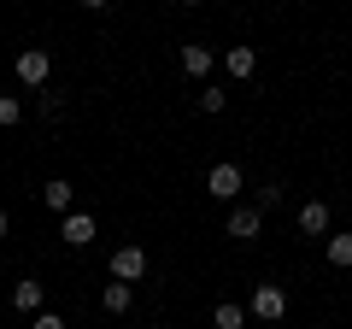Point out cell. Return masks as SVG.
I'll return each instance as SVG.
<instances>
[{
    "instance_id": "3",
    "label": "cell",
    "mask_w": 352,
    "mask_h": 329,
    "mask_svg": "<svg viewBox=\"0 0 352 329\" xmlns=\"http://www.w3.org/2000/svg\"><path fill=\"white\" fill-rule=\"evenodd\" d=\"M47 76H53V53H47V47H24V53H18V83L41 89Z\"/></svg>"
},
{
    "instance_id": "4",
    "label": "cell",
    "mask_w": 352,
    "mask_h": 329,
    "mask_svg": "<svg viewBox=\"0 0 352 329\" xmlns=\"http://www.w3.org/2000/svg\"><path fill=\"white\" fill-rule=\"evenodd\" d=\"M141 277H147V253H141L135 241H129V247H118V253H112V282H129V288H135Z\"/></svg>"
},
{
    "instance_id": "11",
    "label": "cell",
    "mask_w": 352,
    "mask_h": 329,
    "mask_svg": "<svg viewBox=\"0 0 352 329\" xmlns=\"http://www.w3.org/2000/svg\"><path fill=\"white\" fill-rule=\"evenodd\" d=\"M223 71L229 76H252V71H258V53H252V47H223Z\"/></svg>"
},
{
    "instance_id": "15",
    "label": "cell",
    "mask_w": 352,
    "mask_h": 329,
    "mask_svg": "<svg viewBox=\"0 0 352 329\" xmlns=\"http://www.w3.org/2000/svg\"><path fill=\"white\" fill-rule=\"evenodd\" d=\"M24 124V100H12V94H0V129Z\"/></svg>"
},
{
    "instance_id": "20",
    "label": "cell",
    "mask_w": 352,
    "mask_h": 329,
    "mask_svg": "<svg viewBox=\"0 0 352 329\" xmlns=\"http://www.w3.org/2000/svg\"><path fill=\"white\" fill-rule=\"evenodd\" d=\"M311 329H317V323H311Z\"/></svg>"
},
{
    "instance_id": "8",
    "label": "cell",
    "mask_w": 352,
    "mask_h": 329,
    "mask_svg": "<svg viewBox=\"0 0 352 329\" xmlns=\"http://www.w3.org/2000/svg\"><path fill=\"white\" fill-rule=\"evenodd\" d=\"M212 65H217V53L206 47V41H188V47H182V71H188V76H206Z\"/></svg>"
},
{
    "instance_id": "12",
    "label": "cell",
    "mask_w": 352,
    "mask_h": 329,
    "mask_svg": "<svg viewBox=\"0 0 352 329\" xmlns=\"http://www.w3.org/2000/svg\"><path fill=\"white\" fill-rule=\"evenodd\" d=\"M129 300H135V288H129V282H106V294H100V306H106L112 317H124Z\"/></svg>"
},
{
    "instance_id": "18",
    "label": "cell",
    "mask_w": 352,
    "mask_h": 329,
    "mask_svg": "<svg viewBox=\"0 0 352 329\" xmlns=\"http://www.w3.org/2000/svg\"><path fill=\"white\" fill-rule=\"evenodd\" d=\"M36 329H71V323H65L59 312H41V317H36Z\"/></svg>"
},
{
    "instance_id": "14",
    "label": "cell",
    "mask_w": 352,
    "mask_h": 329,
    "mask_svg": "<svg viewBox=\"0 0 352 329\" xmlns=\"http://www.w3.org/2000/svg\"><path fill=\"white\" fill-rule=\"evenodd\" d=\"M329 265H335V270H352V235H329Z\"/></svg>"
},
{
    "instance_id": "13",
    "label": "cell",
    "mask_w": 352,
    "mask_h": 329,
    "mask_svg": "<svg viewBox=\"0 0 352 329\" xmlns=\"http://www.w3.org/2000/svg\"><path fill=\"white\" fill-rule=\"evenodd\" d=\"M212 323H217V329H241V323H247V306H235V300H217Z\"/></svg>"
},
{
    "instance_id": "1",
    "label": "cell",
    "mask_w": 352,
    "mask_h": 329,
    "mask_svg": "<svg viewBox=\"0 0 352 329\" xmlns=\"http://www.w3.org/2000/svg\"><path fill=\"white\" fill-rule=\"evenodd\" d=\"M252 317H264V323H276V317H288V294H282V282H258L252 288Z\"/></svg>"
},
{
    "instance_id": "2",
    "label": "cell",
    "mask_w": 352,
    "mask_h": 329,
    "mask_svg": "<svg viewBox=\"0 0 352 329\" xmlns=\"http://www.w3.org/2000/svg\"><path fill=\"white\" fill-rule=\"evenodd\" d=\"M241 182H247V177H241V164H229V159L206 171V194H212V200H235Z\"/></svg>"
},
{
    "instance_id": "10",
    "label": "cell",
    "mask_w": 352,
    "mask_h": 329,
    "mask_svg": "<svg viewBox=\"0 0 352 329\" xmlns=\"http://www.w3.org/2000/svg\"><path fill=\"white\" fill-rule=\"evenodd\" d=\"M329 229V206L323 200H305L300 206V235H323Z\"/></svg>"
},
{
    "instance_id": "17",
    "label": "cell",
    "mask_w": 352,
    "mask_h": 329,
    "mask_svg": "<svg viewBox=\"0 0 352 329\" xmlns=\"http://www.w3.org/2000/svg\"><path fill=\"white\" fill-rule=\"evenodd\" d=\"M252 206H258V212H270V206H282V182H264V189H258V200H252Z\"/></svg>"
},
{
    "instance_id": "16",
    "label": "cell",
    "mask_w": 352,
    "mask_h": 329,
    "mask_svg": "<svg viewBox=\"0 0 352 329\" xmlns=\"http://www.w3.org/2000/svg\"><path fill=\"white\" fill-rule=\"evenodd\" d=\"M223 100H229V94H223V89H212V83L200 89V112H212V118H217V112H223Z\"/></svg>"
},
{
    "instance_id": "9",
    "label": "cell",
    "mask_w": 352,
    "mask_h": 329,
    "mask_svg": "<svg viewBox=\"0 0 352 329\" xmlns=\"http://www.w3.org/2000/svg\"><path fill=\"white\" fill-rule=\"evenodd\" d=\"M41 200H47L53 212H76V189H71V182H65V177H53L47 189H41Z\"/></svg>"
},
{
    "instance_id": "6",
    "label": "cell",
    "mask_w": 352,
    "mask_h": 329,
    "mask_svg": "<svg viewBox=\"0 0 352 329\" xmlns=\"http://www.w3.org/2000/svg\"><path fill=\"white\" fill-rule=\"evenodd\" d=\"M59 235L71 241V247H88V241H94V217H88V212H65Z\"/></svg>"
},
{
    "instance_id": "5",
    "label": "cell",
    "mask_w": 352,
    "mask_h": 329,
    "mask_svg": "<svg viewBox=\"0 0 352 329\" xmlns=\"http://www.w3.org/2000/svg\"><path fill=\"white\" fill-rule=\"evenodd\" d=\"M258 229H264L258 206H235V212H229V235H235V241H258Z\"/></svg>"
},
{
    "instance_id": "19",
    "label": "cell",
    "mask_w": 352,
    "mask_h": 329,
    "mask_svg": "<svg viewBox=\"0 0 352 329\" xmlns=\"http://www.w3.org/2000/svg\"><path fill=\"white\" fill-rule=\"evenodd\" d=\"M6 229H12V217H6V206H0V241H6Z\"/></svg>"
},
{
    "instance_id": "7",
    "label": "cell",
    "mask_w": 352,
    "mask_h": 329,
    "mask_svg": "<svg viewBox=\"0 0 352 329\" xmlns=\"http://www.w3.org/2000/svg\"><path fill=\"white\" fill-rule=\"evenodd\" d=\"M41 300H47V288H41L36 277L12 282V306H18V312H36V317H41Z\"/></svg>"
}]
</instances>
